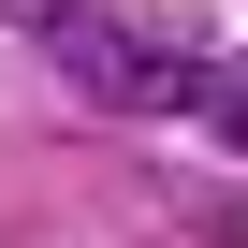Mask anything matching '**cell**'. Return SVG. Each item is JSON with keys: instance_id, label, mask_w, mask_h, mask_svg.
I'll return each instance as SVG.
<instances>
[{"instance_id": "2", "label": "cell", "mask_w": 248, "mask_h": 248, "mask_svg": "<svg viewBox=\"0 0 248 248\" xmlns=\"http://www.w3.org/2000/svg\"><path fill=\"white\" fill-rule=\"evenodd\" d=\"M190 117L204 132H248V73H190Z\"/></svg>"}, {"instance_id": "1", "label": "cell", "mask_w": 248, "mask_h": 248, "mask_svg": "<svg viewBox=\"0 0 248 248\" xmlns=\"http://www.w3.org/2000/svg\"><path fill=\"white\" fill-rule=\"evenodd\" d=\"M44 44H59V73H73V88H102V102H132V117H190V73H175V59H146L132 30H102V15H59Z\"/></svg>"}]
</instances>
